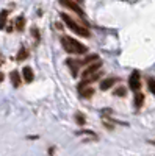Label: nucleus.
Returning <instances> with one entry per match:
<instances>
[{"label": "nucleus", "instance_id": "1", "mask_svg": "<svg viewBox=\"0 0 155 156\" xmlns=\"http://www.w3.org/2000/svg\"><path fill=\"white\" fill-rule=\"evenodd\" d=\"M61 44L64 47V50L69 51V53H77V55H83L88 51L86 45H83L82 42H79L77 39L69 37V36H63L61 37Z\"/></svg>", "mask_w": 155, "mask_h": 156}, {"label": "nucleus", "instance_id": "2", "mask_svg": "<svg viewBox=\"0 0 155 156\" xmlns=\"http://www.w3.org/2000/svg\"><path fill=\"white\" fill-rule=\"evenodd\" d=\"M61 19L64 20V23L68 25V27L72 30V31H75L77 34H80V36H83V37H89V30H86L85 27H82V25H79L74 19H71L68 14H64V12H61Z\"/></svg>", "mask_w": 155, "mask_h": 156}, {"label": "nucleus", "instance_id": "3", "mask_svg": "<svg viewBox=\"0 0 155 156\" xmlns=\"http://www.w3.org/2000/svg\"><path fill=\"white\" fill-rule=\"evenodd\" d=\"M60 3H61V5H64L66 8H69V9H72V11H75L77 14L85 16V11L80 8V5H79V3L74 2V0H60Z\"/></svg>", "mask_w": 155, "mask_h": 156}, {"label": "nucleus", "instance_id": "4", "mask_svg": "<svg viewBox=\"0 0 155 156\" xmlns=\"http://www.w3.org/2000/svg\"><path fill=\"white\" fill-rule=\"evenodd\" d=\"M128 86L132 90H138L141 87V78H139V72H132L130 78H128Z\"/></svg>", "mask_w": 155, "mask_h": 156}, {"label": "nucleus", "instance_id": "5", "mask_svg": "<svg viewBox=\"0 0 155 156\" xmlns=\"http://www.w3.org/2000/svg\"><path fill=\"white\" fill-rule=\"evenodd\" d=\"M102 67V62L97 59V61H93V64H89V66L86 67V70L83 72V78H86V76H89V75H93L94 72H97L99 69Z\"/></svg>", "mask_w": 155, "mask_h": 156}, {"label": "nucleus", "instance_id": "6", "mask_svg": "<svg viewBox=\"0 0 155 156\" xmlns=\"http://www.w3.org/2000/svg\"><path fill=\"white\" fill-rule=\"evenodd\" d=\"M22 76H24V80L27 81V83H31L35 80V73L30 67H24L22 69Z\"/></svg>", "mask_w": 155, "mask_h": 156}, {"label": "nucleus", "instance_id": "7", "mask_svg": "<svg viewBox=\"0 0 155 156\" xmlns=\"http://www.w3.org/2000/svg\"><path fill=\"white\" fill-rule=\"evenodd\" d=\"M116 81H118V78H107V80H103V81L100 83V89H102V90H107V89H110Z\"/></svg>", "mask_w": 155, "mask_h": 156}, {"label": "nucleus", "instance_id": "8", "mask_svg": "<svg viewBox=\"0 0 155 156\" xmlns=\"http://www.w3.org/2000/svg\"><path fill=\"white\" fill-rule=\"evenodd\" d=\"M66 62H68V66L71 67V72H72V75H74V76H77V75H79V62H77V61H74V59H68Z\"/></svg>", "mask_w": 155, "mask_h": 156}, {"label": "nucleus", "instance_id": "9", "mask_svg": "<svg viewBox=\"0 0 155 156\" xmlns=\"http://www.w3.org/2000/svg\"><path fill=\"white\" fill-rule=\"evenodd\" d=\"M11 83H13V86L14 87H19L20 86V75H19V72L17 70H14V72H11Z\"/></svg>", "mask_w": 155, "mask_h": 156}, {"label": "nucleus", "instance_id": "10", "mask_svg": "<svg viewBox=\"0 0 155 156\" xmlns=\"http://www.w3.org/2000/svg\"><path fill=\"white\" fill-rule=\"evenodd\" d=\"M24 27H25V19H24V16H19V17L14 20V28H16L17 31H22Z\"/></svg>", "mask_w": 155, "mask_h": 156}, {"label": "nucleus", "instance_id": "11", "mask_svg": "<svg viewBox=\"0 0 155 156\" xmlns=\"http://www.w3.org/2000/svg\"><path fill=\"white\" fill-rule=\"evenodd\" d=\"M143 103H144V94L136 92L135 94V106L136 108H141V106H143Z\"/></svg>", "mask_w": 155, "mask_h": 156}, {"label": "nucleus", "instance_id": "12", "mask_svg": "<svg viewBox=\"0 0 155 156\" xmlns=\"http://www.w3.org/2000/svg\"><path fill=\"white\" fill-rule=\"evenodd\" d=\"M28 56V53H27V48H25V47H20L19 48V51H17V61H24L25 58H27Z\"/></svg>", "mask_w": 155, "mask_h": 156}, {"label": "nucleus", "instance_id": "13", "mask_svg": "<svg viewBox=\"0 0 155 156\" xmlns=\"http://www.w3.org/2000/svg\"><path fill=\"white\" fill-rule=\"evenodd\" d=\"M6 17H8V11L3 9L2 12H0V28H5V25H6Z\"/></svg>", "mask_w": 155, "mask_h": 156}, {"label": "nucleus", "instance_id": "14", "mask_svg": "<svg viewBox=\"0 0 155 156\" xmlns=\"http://www.w3.org/2000/svg\"><path fill=\"white\" fill-rule=\"evenodd\" d=\"M79 92L82 94V97H85V98H88V97H91L93 94H94V89L93 87H88V89H82V90H79Z\"/></svg>", "mask_w": 155, "mask_h": 156}, {"label": "nucleus", "instance_id": "15", "mask_svg": "<svg viewBox=\"0 0 155 156\" xmlns=\"http://www.w3.org/2000/svg\"><path fill=\"white\" fill-rule=\"evenodd\" d=\"M147 86H149V90H150V92L155 95V80H153V78H149Z\"/></svg>", "mask_w": 155, "mask_h": 156}, {"label": "nucleus", "instance_id": "16", "mask_svg": "<svg viewBox=\"0 0 155 156\" xmlns=\"http://www.w3.org/2000/svg\"><path fill=\"white\" fill-rule=\"evenodd\" d=\"M75 120L79 122V125H85V115L80 114V112H77L75 114Z\"/></svg>", "mask_w": 155, "mask_h": 156}, {"label": "nucleus", "instance_id": "17", "mask_svg": "<svg viewBox=\"0 0 155 156\" xmlns=\"http://www.w3.org/2000/svg\"><path fill=\"white\" fill-rule=\"evenodd\" d=\"M125 92H127L125 87H118V89L114 90V95H118V97H124V95H125Z\"/></svg>", "mask_w": 155, "mask_h": 156}, {"label": "nucleus", "instance_id": "18", "mask_svg": "<svg viewBox=\"0 0 155 156\" xmlns=\"http://www.w3.org/2000/svg\"><path fill=\"white\" fill-rule=\"evenodd\" d=\"M99 59V56L97 55H89L85 61H83V64H88V62H93V61H97Z\"/></svg>", "mask_w": 155, "mask_h": 156}, {"label": "nucleus", "instance_id": "19", "mask_svg": "<svg viewBox=\"0 0 155 156\" xmlns=\"http://www.w3.org/2000/svg\"><path fill=\"white\" fill-rule=\"evenodd\" d=\"M31 33H33V36H35L36 39H39V33H38V30H36V27H33V28H31Z\"/></svg>", "mask_w": 155, "mask_h": 156}, {"label": "nucleus", "instance_id": "20", "mask_svg": "<svg viewBox=\"0 0 155 156\" xmlns=\"http://www.w3.org/2000/svg\"><path fill=\"white\" fill-rule=\"evenodd\" d=\"M3 78H5V75H3L2 72H0V83H2V81H3Z\"/></svg>", "mask_w": 155, "mask_h": 156}, {"label": "nucleus", "instance_id": "21", "mask_svg": "<svg viewBox=\"0 0 155 156\" xmlns=\"http://www.w3.org/2000/svg\"><path fill=\"white\" fill-rule=\"evenodd\" d=\"M2 64H3V58H2V56H0V66H2Z\"/></svg>", "mask_w": 155, "mask_h": 156}, {"label": "nucleus", "instance_id": "22", "mask_svg": "<svg viewBox=\"0 0 155 156\" xmlns=\"http://www.w3.org/2000/svg\"><path fill=\"white\" fill-rule=\"evenodd\" d=\"M149 142H150V144H153V145H155V140H149Z\"/></svg>", "mask_w": 155, "mask_h": 156}, {"label": "nucleus", "instance_id": "23", "mask_svg": "<svg viewBox=\"0 0 155 156\" xmlns=\"http://www.w3.org/2000/svg\"><path fill=\"white\" fill-rule=\"evenodd\" d=\"M79 2H82V0H79Z\"/></svg>", "mask_w": 155, "mask_h": 156}]
</instances>
